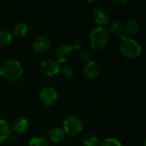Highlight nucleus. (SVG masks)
<instances>
[{"instance_id":"nucleus-21","label":"nucleus","mask_w":146,"mask_h":146,"mask_svg":"<svg viewBox=\"0 0 146 146\" xmlns=\"http://www.w3.org/2000/svg\"><path fill=\"white\" fill-rule=\"evenodd\" d=\"M80 59L83 62H89L90 61H92V53L88 49H82L80 51Z\"/></svg>"},{"instance_id":"nucleus-18","label":"nucleus","mask_w":146,"mask_h":146,"mask_svg":"<svg viewBox=\"0 0 146 146\" xmlns=\"http://www.w3.org/2000/svg\"><path fill=\"white\" fill-rule=\"evenodd\" d=\"M123 27H122V24L120 21L118 20H115L111 22H110V25H109V27H108V30L110 33H111L112 34H119L121 33V30H122Z\"/></svg>"},{"instance_id":"nucleus-10","label":"nucleus","mask_w":146,"mask_h":146,"mask_svg":"<svg viewBox=\"0 0 146 146\" xmlns=\"http://www.w3.org/2000/svg\"><path fill=\"white\" fill-rule=\"evenodd\" d=\"M83 74L88 80H93L97 78L100 74V66L95 61H90L84 68Z\"/></svg>"},{"instance_id":"nucleus-12","label":"nucleus","mask_w":146,"mask_h":146,"mask_svg":"<svg viewBox=\"0 0 146 146\" xmlns=\"http://www.w3.org/2000/svg\"><path fill=\"white\" fill-rule=\"evenodd\" d=\"M125 36H133L139 31V23L135 19H128L123 27Z\"/></svg>"},{"instance_id":"nucleus-6","label":"nucleus","mask_w":146,"mask_h":146,"mask_svg":"<svg viewBox=\"0 0 146 146\" xmlns=\"http://www.w3.org/2000/svg\"><path fill=\"white\" fill-rule=\"evenodd\" d=\"M58 95L56 91L50 86H46L41 89L39 92V99L45 106H52L56 104Z\"/></svg>"},{"instance_id":"nucleus-17","label":"nucleus","mask_w":146,"mask_h":146,"mask_svg":"<svg viewBox=\"0 0 146 146\" xmlns=\"http://www.w3.org/2000/svg\"><path fill=\"white\" fill-rule=\"evenodd\" d=\"M100 144L98 138L92 133H88L83 139L84 146H98Z\"/></svg>"},{"instance_id":"nucleus-23","label":"nucleus","mask_w":146,"mask_h":146,"mask_svg":"<svg viewBox=\"0 0 146 146\" xmlns=\"http://www.w3.org/2000/svg\"><path fill=\"white\" fill-rule=\"evenodd\" d=\"M69 45H70L72 50H79L81 47V42L80 40H74Z\"/></svg>"},{"instance_id":"nucleus-13","label":"nucleus","mask_w":146,"mask_h":146,"mask_svg":"<svg viewBox=\"0 0 146 146\" xmlns=\"http://www.w3.org/2000/svg\"><path fill=\"white\" fill-rule=\"evenodd\" d=\"M65 136H66V134L63 132V130L59 127H55V128L51 129L48 133L49 139L54 144L61 143L65 139Z\"/></svg>"},{"instance_id":"nucleus-11","label":"nucleus","mask_w":146,"mask_h":146,"mask_svg":"<svg viewBox=\"0 0 146 146\" xmlns=\"http://www.w3.org/2000/svg\"><path fill=\"white\" fill-rule=\"evenodd\" d=\"M27 128H28L27 120L23 117H19L13 121V122L11 124L10 130L12 131L13 134L20 135V134L25 133L27 132Z\"/></svg>"},{"instance_id":"nucleus-22","label":"nucleus","mask_w":146,"mask_h":146,"mask_svg":"<svg viewBox=\"0 0 146 146\" xmlns=\"http://www.w3.org/2000/svg\"><path fill=\"white\" fill-rule=\"evenodd\" d=\"M99 146H121V144L119 140L114 138H107L99 144Z\"/></svg>"},{"instance_id":"nucleus-9","label":"nucleus","mask_w":146,"mask_h":146,"mask_svg":"<svg viewBox=\"0 0 146 146\" xmlns=\"http://www.w3.org/2000/svg\"><path fill=\"white\" fill-rule=\"evenodd\" d=\"M72 50L68 44H62L58 46V48L56 50L55 56H56V61L59 62H66L68 61V59L71 56Z\"/></svg>"},{"instance_id":"nucleus-14","label":"nucleus","mask_w":146,"mask_h":146,"mask_svg":"<svg viewBox=\"0 0 146 146\" xmlns=\"http://www.w3.org/2000/svg\"><path fill=\"white\" fill-rule=\"evenodd\" d=\"M13 37L11 33L5 28L0 29V46L4 47L9 45L12 42Z\"/></svg>"},{"instance_id":"nucleus-25","label":"nucleus","mask_w":146,"mask_h":146,"mask_svg":"<svg viewBox=\"0 0 146 146\" xmlns=\"http://www.w3.org/2000/svg\"><path fill=\"white\" fill-rule=\"evenodd\" d=\"M112 3H114V4H115V5H123V4H125V3H127V0H111L110 1Z\"/></svg>"},{"instance_id":"nucleus-5","label":"nucleus","mask_w":146,"mask_h":146,"mask_svg":"<svg viewBox=\"0 0 146 146\" xmlns=\"http://www.w3.org/2000/svg\"><path fill=\"white\" fill-rule=\"evenodd\" d=\"M92 16L95 22L99 27H104L110 22L111 15L108 9L104 6H98L92 11Z\"/></svg>"},{"instance_id":"nucleus-20","label":"nucleus","mask_w":146,"mask_h":146,"mask_svg":"<svg viewBox=\"0 0 146 146\" xmlns=\"http://www.w3.org/2000/svg\"><path fill=\"white\" fill-rule=\"evenodd\" d=\"M62 76L66 80H70L74 76V70L71 67L64 66L62 68H60V72Z\"/></svg>"},{"instance_id":"nucleus-24","label":"nucleus","mask_w":146,"mask_h":146,"mask_svg":"<svg viewBox=\"0 0 146 146\" xmlns=\"http://www.w3.org/2000/svg\"><path fill=\"white\" fill-rule=\"evenodd\" d=\"M8 139H9V142H10V143H12V144H15V143H16V142L18 141L17 135H15V134H10V135L9 136Z\"/></svg>"},{"instance_id":"nucleus-15","label":"nucleus","mask_w":146,"mask_h":146,"mask_svg":"<svg viewBox=\"0 0 146 146\" xmlns=\"http://www.w3.org/2000/svg\"><path fill=\"white\" fill-rule=\"evenodd\" d=\"M27 25L25 22H18L13 28V34L16 38H22L27 33Z\"/></svg>"},{"instance_id":"nucleus-3","label":"nucleus","mask_w":146,"mask_h":146,"mask_svg":"<svg viewBox=\"0 0 146 146\" xmlns=\"http://www.w3.org/2000/svg\"><path fill=\"white\" fill-rule=\"evenodd\" d=\"M120 48L122 55L127 58L138 57L142 52L141 45L135 39L130 38H125L122 39Z\"/></svg>"},{"instance_id":"nucleus-4","label":"nucleus","mask_w":146,"mask_h":146,"mask_svg":"<svg viewBox=\"0 0 146 146\" xmlns=\"http://www.w3.org/2000/svg\"><path fill=\"white\" fill-rule=\"evenodd\" d=\"M83 129V121L77 115H69L63 121V132L65 134L74 137L81 133Z\"/></svg>"},{"instance_id":"nucleus-7","label":"nucleus","mask_w":146,"mask_h":146,"mask_svg":"<svg viewBox=\"0 0 146 146\" xmlns=\"http://www.w3.org/2000/svg\"><path fill=\"white\" fill-rule=\"evenodd\" d=\"M40 69L44 75L52 77L60 72V65L56 60L45 59L42 61L40 64Z\"/></svg>"},{"instance_id":"nucleus-2","label":"nucleus","mask_w":146,"mask_h":146,"mask_svg":"<svg viewBox=\"0 0 146 146\" xmlns=\"http://www.w3.org/2000/svg\"><path fill=\"white\" fill-rule=\"evenodd\" d=\"M109 39L108 31L104 27L93 28L89 34V41L91 46L94 50H102L107 44Z\"/></svg>"},{"instance_id":"nucleus-8","label":"nucleus","mask_w":146,"mask_h":146,"mask_svg":"<svg viewBox=\"0 0 146 146\" xmlns=\"http://www.w3.org/2000/svg\"><path fill=\"white\" fill-rule=\"evenodd\" d=\"M51 46V40L47 36H40L37 38L33 43V49L34 52L42 54L46 52Z\"/></svg>"},{"instance_id":"nucleus-16","label":"nucleus","mask_w":146,"mask_h":146,"mask_svg":"<svg viewBox=\"0 0 146 146\" xmlns=\"http://www.w3.org/2000/svg\"><path fill=\"white\" fill-rule=\"evenodd\" d=\"M10 134L11 133H10L9 126L4 120L0 119V144L3 143L4 140L8 139Z\"/></svg>"},{"instance_id":"nucleus-26","label":"nucleus","mask_w":146,"mask_h":146,"mask_svg":"<svg viewBox=\"0 0 146 146\" xmlns=\"http://www.w3.org/2000/svg\"><path fill=\"white\" fill-rule=\"evenodd\" d=\"M1 79H2V77H1V75H0V80H1Z\"/></svg>"},{"instance_id":"nucleus-1","label":"nucleus","mask_w":146,"mask_h":146,"mask_svg":"<svg viewBox=\"0 0 146 146\" xmlns=\"http://www.w3.org/2000/svg\"><path fill=\"white\" fill-rule=\"evenodd\" d=\"M23 74V68L21 62L14 58L4 60L0 65V75L9 82H15Z\"/></svg>"},{"instance_id":"nucleus-19","label":"nucleus","mask_w":146,"mask_h":146,"mask_svg":"<svg viewBox=\"0 0 146 146\" xmlns=\"http://www.w3.org/2000/svg\"><path fill=\"white\" fill-rule=\"evenodd\" d=\"M28 146H49V142L42 136H35L30 139Z\"/></svg>"}]
</instances>
